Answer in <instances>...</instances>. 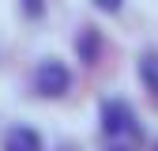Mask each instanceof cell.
<instances>
[{"label": "cell", "instance_id": "6", "mask_svg": "<svg viewBox=\"0 0 158 151\" xmlns=\"http://www.w3.org/2000/svg\"><path fill=\"white\" fill-rule=\"evenodd\" d=\"M113 151H121V147H113Z\"/></svg>", "mask_w": 158, "mask_h": 151}, {"label": "cell", "instance_id": "3", "mask_svg": "<svg viewBox=\"0 0 158 151\" xmlns=\"http://www.w3.org/2000/svg\"><path fill=\"white\" fill-rule=\"evenodd\" d=\"M4 151H45V147H42V136L30 125H15L4 136Z\"/></svg>", "mask_w": 158, "mask_h": 151}, {"label": "cell", "instance_id": "4", "mask_svg": "<svg viewBox=\"0 0 158 151\" xmlns=\"http://www.w3.org/2000/svg\"><path fill=\"white\" fill-rule=\"evenodd\" d=\"M139 80H143V87L151 91V98H158V53H154V49L139 57Z\"/></svg>", "mask_w": 158, "mask_h": 151}, {"label": "cell", "instance_id": "2", "mask_svg": "<svg viewBox=\"0 0 158 151\" xmlns=\"http://www.w3.org/2000/svg\"><path fill=\"white\" fill-rule=\"evenodd\" d=\"M102 128L109 132V136H132V132H135V113H132V106L121 102V98H109L102 106Z\"/></svg>", "mask_w": 158, "mask_h": 151}, {"label": "cell", "instance_id": "7", "mask_svg": "<svg viewBox=\"0 0 158 151\" xmlns=\"http://www.w3.org/2000/svg\"><path fill=\"white\" fill-rule=\"evenodd\" d=\"M154 151H158V144H154Z\"/></svg>", "mask_w": 158, "mask_h": 151}, {"label": "cell", "instance_id": "5", "mask_svg": "<svg viewBox=\"0 0 158 151\" xmlns=\"http://www.w3.org/2000/svg\"><path fill=\"white\" fill-rule=\"evenodd\" d=\"M94 4L102 8V11H117V8H121V0H94Z\"/></svg>", "mask_w": 158, "mask_h": 151}, {"label": "cell", "instance_id": "1", "mask_svg": "<svg viewBox=\"0 0 158 151\" xmlns=\"http://www.w3.org/2000/svg\"><path fill=\"white\" fill-rule=\"evenodd\" d=\"M72 87V72L60 61H42L34 68V91L45 94V98H60V94Z\"/></svg>", "mask_w": 158, "mask_h": 151}]
</instances>
